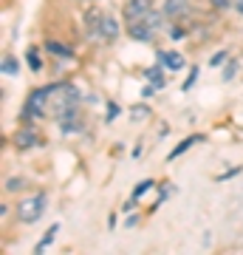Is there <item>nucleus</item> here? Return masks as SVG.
I'll list each match as a JSON object with an SVG mask.
<instances>
[{
    "instance_id": "nucleus-1",
    "label": "nucleus",
    "mask_w": 243,
    "mask_h": 255,
    "mask_svg": "<svg viewBox=\"0 0 243 255\" xmlns=\"http://www.w3.org/2000/svg\"><path fill=\"white\" fill-rule=\"evenodd\" d=\"M45 204H48L45 193H31V196H26V199L17 201L14 213H17V219L23 221V224H37V221L43 219Z\"/></svg>"
},
{
    "instance_id": "nucleus-2",
    "label": "nucleus",
    "mask_w": 243,
    "mask_h": 255,
    "mask_svg": "<svg viewBox=\"0 0 243 255\" xmlns=\"http://www.w3.org/2000/svg\"><path fill=\"white\" fill-rule=\"evenodd\" d=\"M162 23H164V17L153 9L147 17L136 20V23H127V34L133 37V40H139V43H150V40L162 31Z\"/></svg>"
},
{
    "instance_id": "nucleus-3",
    "label": "nucleus",
    "mask_w": 243,
    "mask_h": 255,
    "mask_svg": "<svg viewBox=\"0 0 243 255\" xmlns=\"http://www.w3.org/2000/svg\"><path fill=\"white\" fill-rule=\"evenodd\" d=\"M90 31H93V37L102 40V43H113L119 37V23L110 17V14L93 11V14H90Z\"/></svg>"
},
{
    "instance_id": "nucleus-4",
    "label": "nucleus",
    "mask_w": 243,
    "mask_h": 255,
    "mask_svg": "<svg viewBox=\"0 0 243 255\" xmlns=\"http://www.w3.org/2000/svg\"><path fill=\"white\" fill-rule=\"evenodd\" d=\"M153 11V0H127L125 3V23H136V20L147 17Z\"/></svg>"
},
{
    "instance_id": "nucleus-5",
    "label": "nucleus",
    "mask_w": 243,
    "mask_h": 255,
    "mask_svg": "<svg viewBox=\"0 0 243 255\" xmlns=\"http://www.w3.org/2000/svg\"><path fill=\"white\" fill-rule=\"evenodd\" d=\"M43 142V136L37 133L34 128H20L17 133H14V147L17 150H31V147H37Z\"/></svg>"
},
{
    "instance_id": "nucleus-6",
    "label": "nucleus",
    "mask_w": 243,
    "mask_h": 255,
    "mask_svg": "<svg viewBox=\"0 0 243 255\" xmlns=\"http://www.w3.org/2000/svg\"><path fill=\"white\" fill-rule=\"evenodd\" d=\"M192 11V0H167L164 3V14L170 20H184Z\"/></svg>"
},
{
    "instance_id": "nucleus-7",
    "label": "nucleus",
    "mask_w": 243,
    "mask_h": 255,
    "mask_svg": "<svg viewBox=\"0 0 243 255\" xmlns=\"http://www.w3.org/2000/svg\"><path fill=\"white\" fill-rule=\"evenodd\" d=\"M159 60H162L170 71H181V68H184V57H181L178 51H162V54H159Z\"/></svg>"
},
{
    "instance_id": "nucleus-8",
    "label": "nucleus",
    "mask_w": 243,
    "mask_h": 255,
    "mask_svg": "<svg viewBox=\"0 0 243 255\" xmlns=\"http://www.w3.org/2000/svg\"><path fill=\"white\" fill-rule=\"evenodd\" d=\"M26 60H28V65H31V71H40V68H43V60H40V51H37V48H28Z\"/></svg>"
},
{
    "instance_id": "nucleus-9",
    "label": "nucleus",
    "mask_w": 243,
    "mask_h": 255,
    "mask_svg": "<svg viewBox=\"0 0 243 255\" xmlns=\"http://www.w3.org/2000/svg\"><path fill=\"white\" fill-rule=\"evenodd\" d=\"M3 74H6V77H14V74H17V60H14V57H3Z\"/></svg>"
},
{
    "instance_id": "nucleus-10",
    "label": "nucleus",
    "mask_w": 243,
    "mask_h": 255,
    "mask_svg": "<svg viewBox=\"0 0 243 255\" xmlns=\"http://www.w3.org/2000/svg\"><path fill=\"white\" fill-rule=\"evenodd\" d=\"M201 139H204V136H189V139H187V142H181V145H178V147H175V150H172V153H170V156H172V159H175V156H181V153H184V150H187V147H189V145H195V142H201Z\"/></svg>"
},
{
    "instance_id": "nucleus-11",
    "label": "nucleus",
    "mask_w": 243,
    "mask_h": 255,
    "mask_svg": "<svg viewBox=\"0 0 243 255\" xmlns=\"http://www.w3.org/2000/svg\"><path fill=\"white\" fill-rule=\"evenodd\" d=\"M45 48H48V51H51L54 57H57V54H60V57H71V51H68V48H65L63 43H48Z\"/></svg>"
},
{
    "instance_id": "nucleus-12",
    "label": "nucleus",
    "mask_w": 243,
    "mask_h": 255,
    "mask_svg": "<svg viewBox=\"0 0 243 255\" xmlns=\"http://www.w3.org/2000/svg\"><path fill=\"white\" fill-rule=\"evenodd\" d=\"M147 77H150V82H153L156 88H162V85H164V74H162V68H150V74H147Z\"/></svg>"
},
{
    "instance_id": "nucleus-13",
    "label": "nucleus",
    "mask_w": 243,
    "mask_h": 255,
    "mask_svg": "<svg viewBox=\"0 0 243 255\" xmlns=\"http://www.w3.org/2000/svg\"><path fill=\"white\" fill-rule=\"evenodd\" d=\"M198 80V68H192V74H189L187 80H184V85H181V88H184V91H189V88H192V82Z\"/></svg>"
},
{
    "instance_id": "nucleus-14",
    "label": "nucleus",
    "mask_w": 243,
    "mask_h": 255,
    "mask_svg": "<svg viewBox=\"0 0 243 255\" xmlns=\"http://www.w3.org/2000/svg\"><path fill=\"white\" fill-rule=\"evenodd\" d=\"M209 3H212V9H229L235 0H209Z\"/></svg>"
},
{
    "instance_id": "nucleus-15",
    "label": "nucleus",
    "mask_w": 243,
    "mask_h": 255,
    "mask_svg": "<svg viewBox=\"0 0 243 255\" xmlns=\"http://www.w3.org/2000/svg\"><path fill=\"white\" fill-rule=\"evenodd\" d=\"M23 187V179H6V190H20Z\"/></svg>"
},
{
    "instance_id": "nucleus-16",
    "label": "nucleus",
    "mask_w": 243,
    "mask_h": 255,
    "mask_svg": "<svg viewBox=\"0 0 243 255\" xmlns=\"http://www.w3.org/2000/svg\"><path fill=\"white\" fill-rule=\"evenodd\" d=\"M150 187H153V182H142L139 187H136V196H142V193H144V190H150Z\"/></svg>"
},
{
    "instance_id": "nucleus-17",
    "label": "nucleus",
    "mask_w": 243,
    "mask_h": 255,
    "mask_svg": "<svg viewBox=\"0 0 243 255\" xmlns=\"http://www.w3.org/2000/svg\"><path fill=\"white\" fill-rule=\"evenodd\" d=\"M224 57L226 54H215V57H212V65H221V63H224Z\"/></svg>"
},
{
    "instance_id": "nucleus-18",
    "label": "nucleus",
    "mask_w": 243,
    "mask_h": 255,
    "mask_svg": "<svg viewBox=\"0 0 243 255\" xmlns=\"http://www.w3.org/2000/svg\"><path fill=\"white\" fill-rule=\"evenodd\" d=\"M144 117V108H133V119H142Z\"/></svg>"
}]
</instances>
